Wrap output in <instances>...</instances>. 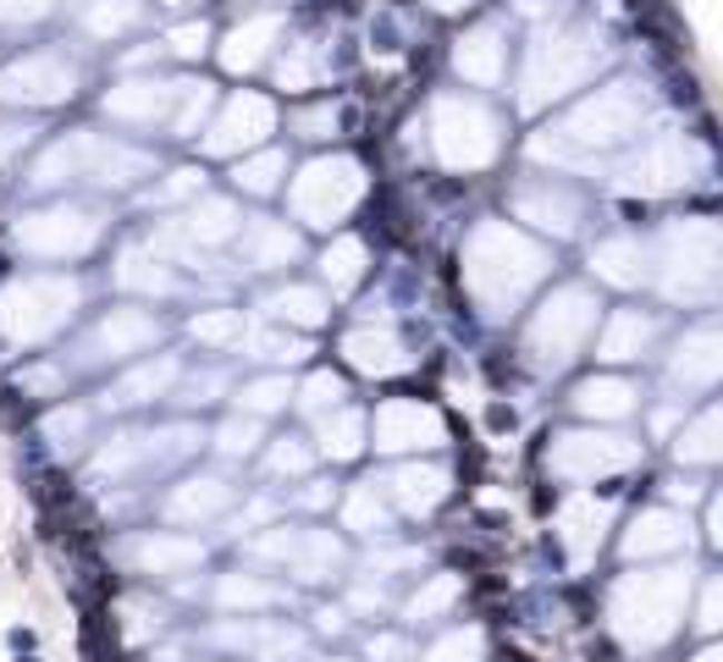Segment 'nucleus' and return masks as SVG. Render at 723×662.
Listing matches in <instances>:
<instances>
[{"label":"nucleus","mask_w":723,"mask_h":662,"mask_svg":"<svg viewBox=\"0 0 723 662\" xmlns=\"http://www.w3.org/2000/svg\"><path fill=\"white\" fill-rule=\"evenodd\" d=\"M106 238H111V210L95 199L61 193L39 210H22L0 249H11L17 260H28L39 271H78L83 260H95V249Z\"/></svg>","instance_id":"1"},{"label":"nucleus","mask_w":723,"mask_h":662,"mask_svg":"<svg viewBox=\"0 0 723 662\" xmlns=\"http://www.w3.org/2000/svg\"><path fill=\"white\" fill-rule=\"evenodd\" d=\"M691 574L685 563H668V569H646V574H624L607 596V630L624 652L646 658V652H663L680 624H685V608H691Z\"/></svg>","instance_id":"2"},{"label":"nucleus","mask_w":723,"mask_h":662,"mask_svg":"<svg viewBox=\"0 0 723 662\" xmlns=\"http://www.w3.org/2000/svg\"><path fill=\"white\" fill-rule=\"evenodd\" d=\"M83 288L72 271H22V277H0V342H11V359H33L50 337L78 327Z\"/></svg>","instance_id":"3"},{"label":"nucleus","mask_w":723,"mask_h":662,"mask_svg":"<svg viewBox=\"0 0 723 662\" xmlns=\"http://www.w3.org/2000/svg\"><path fill=\"white\" fill-rule=\"evenodd\" d=\"M547 277V254L503 221H481L464 243V282L486 315H508Z\"/></svg>","instance_id":"4"},{"label":"nucleus","mask_w":723,"mask_h":662,"mask_svg":"<svg viewBox=\"0 0 723 662\" xmlns=\"http://www.w3.org/2000/svg\"><path fill=\"white\" fill-rule=\"evenodd\" d=\"M166 342V321L149 310V304H111L100 310L95 321H78L72 348L61 353V364L72 370V381L83 375H111L133 359H145Z\"/></svg>","instance_id":"5"},{"label":"nucleus","mask_w":723,"mask_h":662,"mask_svg":"<svg viewBox=\"0 0 723 662\" xmlns=\"http://www.w3.org/2000/svg\"><path fill=\"white\" fill-rule=\"evenodd\" d=\"M78 94H83V67L72 61L67 44H33L0 67V106L11 111H50Z\"/></svg>","instance_id":"6"},{"label":"nucleus","mask_w":723,"mask_h":662,"mask_svg":"<svg viewBox=\"0 0 723 662\" xmlns=\"http://www.w3.org/2000/svg\"><path fill=\"white\" fill-rule=\"evenodd\" d=\"M293 215L304 227H337L365 199V171L348 156H320L293 177Z\"/></svg>","instance_id":"7"},{"label":"nucleus","mask_w":723,"mask_h":662,"mask_svg":"<svg viewBox=\"0 0 723 662\" xmlns=\"http://www.w3.org/2000/svg\"><path fill=\"white\" fill-rule=\"evenodd\" d=\"M432 144H436V161L453 165V171H475L497 156V122L481 100H436L432 111Z\"/></svg>","instance_id":"8"},{"label":"nucleus","mask_w":723,"mask_h":662,"mask_svg":"<svg viewBox=\"0 0 723 662\" xmlns=\"http://www.w3.org/2000/svg\"><path fill=\"white\" fill-rule=\"evenodd\" d=\"M591 321H596V299H591L585 288H558V293L547 299V310L531 321V337H525L531 364H542V370L570 364L575 348L585 342V331H591Z\"/></svg>","instance_id":"9"},{"label":"nucleus","mask_w":723,"mask_h":662,"mask_svg":"<svg viewBox=\"0 0 723 662\" xmlns=\"http://www.w3.org/2000/svg\"><path fill=\"white\" fill-rule=\"evenodd\" d=\"M723 277V232L707 221H691L668 238L663 260V293L668 299H707Z\"/></svg>","instance_id":"10"},{"label":"nucleus","mask_w":723,"mask_h":662,"mask_svg":"<svg viewBox=\"0 0 723 662\" xmlns=\"http://www.w3.org/2000/svg\"><path fill=\"white\" fill-rule=\"evenodd\" d=\"M111 563L139 580H177L205 563V541L188 530H128L122 541H111Z\"/></svg>","instance_id":"11"},{"label":"nucleus","mask_w":723,"mask_h":662,"mask_svg":"<svg viewBox=\"0 0 723 662\" xmlns=\"http://www.w3.org/2000/svg\"><path fill=\"white\" fill-rule=\"evenodd\" d=\"M182 375V353H145L122 370H111L106 392L95 398L100 414H133V409H155V403H171V387Z\"/></svg>","instance_id":"12"},{"label":"nucleus","mask_w":723,"mask_h":662,"mask_svg":"<svg viewBox=\"0 0 723 662\" xmlns=\"http://www.w3.org/2000/svg\"><path fill=\"white\" fill-rule=\"evenodd\" d=\"M271 128H277V106L266 94L238 89V94H227V106H216V117L199 139H205V156H244V150H260Z\"/></svg>","instance_id":"13"},{"label":"nucleus","mask_w":723,"mask_h":662,"mask_svg":"<svg viewBox=\"0 0 723 662\" xmlns=\"http://www.w3.org/2000/svg\"><path fill=\"white\" fill-rule=\"evenodd\" d=\"M238 502V487L227 475H188V481H171L160 496V519H171L177 530H205L216 519H227Z\"/></svg>","instance_id":"14"},{"label":"nucleus","mask_w":723,"mask_h":662,"mask_svg":"<svg viewBox=\"0 0 723 662\" xmlns=\"http://www.w3.org/2000/svg\"><path fill=\"white\" fill-rule=\"evenodd\" d=\"M635 464V442L624 437H602V431H570L553 448V470L564 481H596V475H618Z\"/></svg>","instance_id":"15"},{"label":"nucleus","mask_w":723,"mask_h":662,"mask_svg":"<svg viewBox=\"0 0 723 662\" xmlns=\"http://www.w3.org/2000/svg\"><path fill=\"white\" fill-rule=\"evenodd\" d=\"M442 414L426 403H409V398H393L376 409V448L382 453H426L442 448Z\"/></svg>","instance_id":"16"},{"label":"nucleus","mask_w":723,"mask_h":662,"mask_svg":"<svg viewBox=\"0 0 723 662\" xmlns=\"http://www.w3.org/2000/svg\"><path fill=\"white\" fill-rule=\"evenodd\" d=\"M635 117H641V100L630 94V83H618V89H607L602 100L580 106L575 117L564 122V133H570L575 144H618V139H630Z\"/></svg>","instance_id":"17"},{"label":"nucleus","mask_w":723,"mask_h":662,"mask_svg":"<svg viewBox=\"0 0 723 662\" xmlns=\"http://www.w3.org/2000/svg\"><path fill=\"white\" fill-rule=\"evenodd\" d=\"M343 563H348V552H343V541L331 530H293L288 524L277 569H288L293 580H304V585H326V580L343 574Z\"/></svg>","instance_id":"18"},{"label":"nucleus","mask_w":723,"mask_h":662,"mask_svg":"<svg viewBox=\"0 0 723 662\" xmlns=\"http://www.w3.org/2000/svg\"><path fill=\"white\" fill-rule=\"evenodd\" d=\"M72 22L89 44L100 50H117L133 39V28L145 22V0H78L72 6Z\"/></svg>","instance_id":"19"},{"label":"nucleus","mask_w":723,"mask_h":662,"mask_svg":"<svg viewBox=\"0 0 723 662\" xmlns=\"http://www.w3.org/2000/svg\"><path fill=\"white\" fill-rule=\"evenodd\" d=\"M691 165H696V156L685 150V144H652L641 161L624 171V182L618 188H630V193H668V188H685V182H696L691 177Z\"/></svg>","instance_id":"20"},{"label":"nucleus","mask_w":723,"mask_h":662,"mask_svg":"<svg viewBox=\"0 0 723 662\" xmlns=\"http://www.w3.org/2000/svg\"><path fill=\"white\" fill-rule=\"evenodd\" d=\"M210 602L227 608L232 619H260V613H271L277 602H288V591L271 585V580L255 574V569H232V574H221V580L210 585Z\"/></svg>","instance_id":"21"},{"label":"nucleus","mask_w":723,"mask_h":662,"mask_svg":"<svg viewBox=\"0 0 723 662\" xmlns=\"http://www.w3.org/2000/svg\"><path fill=\"white\" fill-rule=\"evenodd\" d=\"M442 496H447V470L436 464H398L387 481V502L409 519H426L432 508H442Z\"/></svg>","instance_id":"22"},{"label":"nucleus","mask_w":723,"mask_h":662,"mask_svg":"<svg viewBox=\"0 0 723 662\" xmlns=\"http://www.w3.org/2000/svg\"><path fill=\"white\" fill-rule=\"evenodd\" d=\"M680 546H691V530H685V519L668 513V508L641 513V519L630 524V535H624V558H657V552H680Z\"/></svg>","instance_id":"23"},{"label":"nucleus","mask_w":723,"mask_h":662,"mask_svg":"<svg viewBox=\"0 0 723 662\" xmlns=\"http://www.w3.org/2000/svg\"><path fill=\"white\" fill-rule=\"evenodd\" d=\"M244 260H249V271H288L298 260V232L283 221H249L244 227Z\"/></svg>","instance_id":"24"},{"label":"nucleus","mask_w":723,"mask_h":662,"mask_svg":"<svg viewBox=\"0 0 723 662\" xmlns=\"http://www.w3.org/2000/svg\"><path fill=\"white\" fill-rule=\"evenodd\" d=\"M343 353H348L365 375H404V370H409V348H404L393 331H376V327L354 331V337L343 342Z\"/></svg>","instance_id":"25"},{"label":"nucleus","mask_w":723,"mask_h":662,"mask_svg":"<svg viewBox=\"0 0 723 662\" xmlns=\"http://www.w3.org/2000/svg\"><path fill=\"white\" fill-rule=\"evenodd\" d=\"M674 381L680 387H713V381H723V331L685 337V348L674 359Z\"/></svg>","instance_id":"26"},{"label":"nucleus","mask_w":723,"mask_h":662,"mask_svg":"<svg viewBox=\"0 0 723 662\" xmlns=\"http://www.w3.org/2000/svg\"><path fill=\"white\" fill-rule=\"evenodd\" d=\"M271 39H277V22H271V17L238 22V28L221 39V67H232V72H255V67L271 56Z\"/></svg>","instance_id":"27"},{"label":"nucleus","mask_w":723,"mask_h":662,"mask_svg":"<svg viewBox=\"0 0 723 662\" xmlns=\"http://www.w3.org/2000/svg\"><path fill=\"white\" fill-rule=\"evenodd\" d=\"M519 215L525 221H536V227H547V232H575V221H580V204L570 199V193H558V188H525L519 199Z\"/></svg>","instance_id":"28"},{"label":"nucleus","mask_w":723,"mask_h":662,"mask_svg":"<svg viewBox=\"0 0 723 662\" xmlns=\"http://www.w3.org/2000/svg\"><path fill=\"white\" fill-rule=\"evenodd\" d=\"M320 459H337V464H348V459H359L365 453V414L359 409H337V414H326L320 420V448H315Z\"/></svg>","instance_id":"29"},{"label":"nucleus","mask_w":723,"mask_h":662,"mask_svg":"<svg viewBox=\"0 0 723 662\" xmlns=\"http://www.w3.org/2000/svg\"><path fill=\"white\" fill-rule=\"evenodd\" d=\"M343 524L354 530V535H387L393 530V502L382 487H354V492L343 496Z\"/></svg>","instance_id":"30"},{"label":"nucleus","mask_w":723,"mask_h":662,"mask_svg":"<svg viewBox=\"0 0 723 662\" xmlns=\"http://www.w3.org/2000/svg\"><path fill=\"white\" fill-rule=\"evenodd\" d=\"M458 596H464L458 574H432V580L404 602V624H436V619H447V613L458 608Z\"/></svg>","instance_id":"31"},{"label":"nucleus","mask_w":723,"mask_h":662,"mask_svg":"<svg viewBox=\"0 0 723 662\" xmlns=\"http://www.w3.org/2000/svg\"><path fill=\"white\" fill-rule=\"evenodd\" d=\"M580 414H596V420H624L635 409V387L630 381H613V375H596L575 392Z\"/></svg>","instance_id":"32"},{"label":"nucleus","mask_w":723,"mask_h":662,"mask_svg":"<svg viewBox=\"0 0 723 662\" xmlns=\"http://www.w3.org/2000/svg\"><path fill=\"white\" fill-rule=\"evenodd\" d=\"M266 315L283 321V327L315 331L320 321H326V299H320L315 288H277V293L266 299Z\"/></svg>","instance_id":"33"},{"label":"nucleus","mask_w":723,"mask_h":662,"mask_svg":"<svg viewBox=\"0 0 723 662\" xmlns=\"http://www.w3.org/2000/svg\"><path fill=\"white\" fill-rule=\"evenodd\" d=\"M283 177H288V156H283V150H255L249 161L232 165V182H238L244 193H255V199H271V193L283 188Z\"/></svg>","instance_id":"34"},{"label":"nucleus","mask_w":723,"mask_h":662,"mask_svg":"<svg viewBox=\"0 0 723 662\" xmlns=\"http://www.w3.org/2000/svg\"><path fill=\"white\" fill-rule=\"evenodd\" d=\"M596 271L618 288H635V282H646V249L635 238H613L596 249Z\"/></svg>","instance_id":"35"},{"label":"nucleus","mask_w":723,"mask_h":662,"mask_svg":"<svg viewBox=\"0 0 723 662\" xmlns=\"http://www.w3.org/2000/svg\"><path fill=\"white\" fill-rule=\"evenodd\" d=\"M646 342H652V321L635 315V310H618L602 331V359H641Z\"/></svg>","instance_id":"36"},{"label":"nucleus","mask_w":723,"mask_h":662,"mask_svg":"<svg viewBox=\"0 0 723 662\" xmlns=\"http://www.w3.org/2000/svg\"><path fill=\"white\" fill-rule=\"evenodd\" d=\"M232 398H238V414L266 420V414H283L293 403V381L288 375H255V381H244Z\"/></svg>","instance_id":"37"},{"label":"nucleus","mask_w":723,"mask_h":662,"mask_svg":"<svg viewBox=\"0 0 723 662\" xmlns=\"http://www.w3.org/2000/svg\"><path fill=\"white\" fill-rule=\"evenodd\" d=\"M458 72H464L469 83H497V72H503V44H497L492 28H481L475 39L458 44Z\"/></svg>","instance_id":"38"},{"label":"nucleus","mask_w":723,"mask_h":662,"mask_svg":"<svg viewBox=\"0 0 723 662\" xmlns=\"http://www.w3.org/2000/svg\"><path fill=\"white\" fill-rule=\"evenodd\" d=\"M320 277H326L337 293H354V288L365 282V243H359V238H337V243L326 249V260H320Z\"/></svg>","instance_id":"39"},{"label":"nucleus","mask_w":723,"mask_h":662,"mask_svg":"<svg viewBox=\"0 0 723 662\" xmlns=\"http://www.w3.org/2000/svg\"><path fill=\"white\" fill-rule=\"evenodd\" d=\"M260 437H266V420H255V414H232V420L216 425L210 448H216V459H255V453H260Z\"/></svg>","instance_id":"40"},{"label":"nucleus","mask_w":723,"mask_h":662,"mask_svg":"<svg viewBox=\"0 0 723 662\" xmlns=\"http://www.w3.org/2000/svg\"><path fill=\"white\" fill-rule=\"evenodd\" d=\"M309 464H315V448H309L304 437H277V442L260 453V470H266L271 481H304Z\"/></svg>","instance_id":"41"},{"label":"nucleus","mask_w":723,"mask_h":662,"mask_svg":"<svg viewBox=\"0 0 723 662\" xmlns=\"http://www.w3.org/2000/svg\"><path fill=\"white\" fill-rule=\"evenodd\" d=\"M564 541H570V552H575V563L591 558V546L602 541V524H607V502H575L570 513H564Z\"/></svg>","instance_id":"42"},{"label":"nucleus","mask_w":723,"mask_h":662,"mask_svg":"<svg viewBox=\"0 0 723 662\" xmlns=\"http://www.w3.org/2000/svg\"><path fill=\"white\" fill-rule=\"evenodd\" d=\"M680 459H685V464H719L723 459V409H707V414L685 431Z\"/></svg>","instance_id":"43"},{"label":"nucleus","mask_w":723,"mask_h":662,"mask_svg":"<svg viewBox=\"0 0 723 662\" xmlns=\"http://www.w3.org/2000/svg\"><path fill=\"white\" fill-rule=\"evenodd\" d=\"M343 398H348V387L331 375V370H320V375H309L298 392H293V403L304 409V414H315V420H326V414H337L343 409Z\"/></svg>","instance_id":"44"},{"label":"nucleus","mask_w":723,"mask_h":662,"mask_svg":"<svg viewBox=\"0 0 723 662\" xmlns=\"http://www.w3.org/2000/svg\"><path fill=\"white\" fill-rule=\"evenodd\" d=\"M481 658H486V635L475 624H458V630L436 635L426 646V662H481Z\"/></svg>","instance_id":"45"},{"label":"nucleus","mask_w":723,"mask_h":662,"mask_svg":"<svg viewBox=\"0 0 723 662\" xmlns=\"http://www.w3.org/2000/svg\"><path fill=\"white\" fill-rule=\"evenodd\" d=\"M188 337L205 342V348H227V342L244 337V315H238V310H205V315L188 321Z\"/></svg>","instance_id":"46"},{"label":"nucleus","mask_w":723,"mask_h":662,"mask_svg":"<svg viewBox=\"0 0 723 662\" xmlns=\"http://www.w3.org/2000/svg\"><path fill=\"white\" fill-rule=\"evenodd\" d=\"M293 128H298V139H331L337 133V106H309V111L293 117Z\"/></svg>","instance_id":"47"},{"label":"nucleus","mask_w":723,"mask_h":662,"mask_svg":"<svg viewBox=\"0 0 723 662\" xmlns=\"http://www.w3.org/2000/svg\"><path fill=\"white\" fill-rule=\"evenodd\" d=\"M696 630H707V635H719V630H723V574L702 585V602H696Z\"/></svg>","instance_id":"48"},{"label":"nucleus","mask_w":723,"mask_h":662,"mask_svg":"<svg viewBox=\"0 0 723 662\" xmlns=\"http://www.w3.org/2000/svg\"><path fill=\"white\" fill-rule=\"evenodd\" d=\"M365 658H370V662H409V658H415V646H409L404 635H387V630H376V635L365 641Z\"/></svg>","instance_id":"49"},{"label":"nucleus","mask_w":723,"mask_h":662,"mask_svg":"<svg viewBox=\"0 0 723 662\" xmlns=\"http://www.w3.org/2000/svg\"><path fill=\"white\" fill-rule=\"evenodd\" d=\"M348 619H354L348 608H315V630H320V635H343Z\"/></svg>","instance_id":"50"},{"label":"nucleus","mask_w":723,"mask_h":662,"mask_svg":"<svg viewBox=\"0 0 723 662\" xmlns=\"http://www.w3.org/2000/svg\"><path fill=\"white\" fill-rule=\"evenodd\" d=\"M304 508H326V502H337V492L326 487V481H304V492H298Z\"/></svg>","instance_id":"51"},{"label":"nucleus","mask_w":723,"mask_h":662,"mask_svg":"<svg viewBox=\"0 0 723 662\" xmlns=\"http://www.w3.org/2000/svg\"><path fill=\"white\" fill-rule=\"evenodd\" d=\"M713 546H723V496L713 502Z\"/></svg>","instance_id":"52"},{"label":"nucleus","mask_w":723,"mask_h":662,"mask_svg":"<svg viewBox=\"0 0 723 662\" xmlns=\"http://www.w3.org/2000/svg\"><path fill=\"white\" fill-rule=\"evenodd\" d=\"M691 662H723V641H713V646H702Z\"/></svg>","instance_id":"53"},{"label":"nucleus","mask_w":723,"mask_h":662,"mask_svg":"<svg viewBox=\"0 0 723 662\" xmlns=\"http://www.w3.org/2000/svg\"><path fill=\"white\" fill-rule=\"evenodd\" d=\"M155 6H160V11H194L199 0H155Z\"/></svg>","instance_id":"54"},{"label":"nucleus","mask_w":723,"mask_h":662,"mask_svg":"<svg viewBox=\"0 0 723 662\" xmlns=\"http://www.w3.org/2000/svg\"><path fill=\"white\" fill-rule=\"evenodd\" d=\"M309 662H354V658H337V652H331V658H309Z\"/></svg>","instance_id":"55"},{"label":"nucleus","mask_w":723,"mask_h":662,"mask_svg":"<svg viewBox=\"0 0 723 662\" xmlns=\"http://www.w3.org/2000/svg\"><path fill=\"white\" fill-rule=\"evenodd\" d=\"M17 662H39V658H17Z\"/></svg>","instance_id":"56"}]
</instances>
